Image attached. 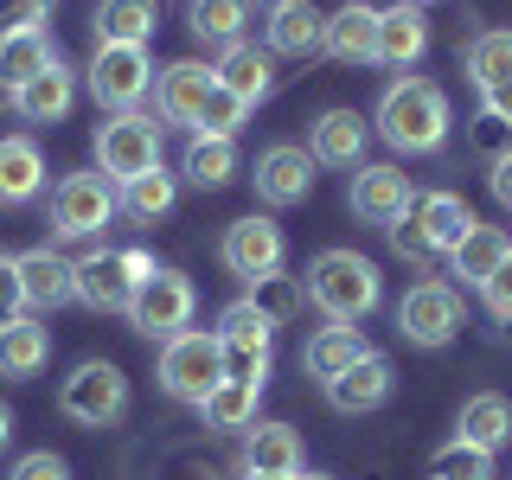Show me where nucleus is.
I'll use <instances>...</instances> for the list:
<instances>
[{"mask_svg":"<svg viewBox=\"0 0 512 480\" xmlns=\"http://www.w3.org/2000/svg\"><path fill=\"white\" fill-rule=\"evenodd\" d=\"M282 224L276 218H237V224H224V237H218V256H224V269H231L237 282H263V276H276L282 269Z\"/></svg>","mask_w":512,"mask_h":480,"instance_id":"9d476101","label":"nucleus"},{"mask_svg":"<svg viewBox=\"0 0 512 480\" xmlns=\"http://www.w3.org/2000/svg\"><path fill=\"white\" fill-rule=\"evenodd\" d=\"M365 141H372V128L359 109H327L308 135V154L314 167H365Z\"/></svg>","mask_w":512,"mask_h":480,"instance_id":"a211bd4d","label":"nucleus"},{"mask_svg":"<svg viewBox=\"0 0 512 480\" xmlns=\"http://www.w3.org/2000/svg\"><path fill=\"white\" fill-rule=\"evenodd\" d=\"M212 64H199V58H173L167 71L154 77V109H160V122H199V109H205V96H212Z\"/></svg>","mask_w":512,"mask_h":480,"instance_id":"ddd939ff","label":"nucleus"},{"mask_svg":"<svg viewBox=\"0 0 512 480\" xmlns=\"http://www.w3.org/2000/svg\"><path fill=\"white\" fill-rule=\"evenodd\" d=\"M7 480H71V461L52 455V448H32V455L13 461V474Z\"/></svg>","mask_w":512,"mask_h":480,"instance_id":"79ce46f5","label":"nucleus"},{"mask_svg":"<svg viewBox=\"0 0 512 480\" xmlns=\"http://www.w3.org/2000/svg\"><path fill=\"white\" fill-rule=\"evenodd\" d=\"M378 135L391 141L397 154H442L448 141V96L442 84H429V77H397L391 90L378 96Z\"/></svg>","mask_w":512,"mask_h":480,"instance_id":"f257e3e1","label":"nucleus"},{"mask_svg":"<svg viewBox=\"0 0 512 480\" xmlns=\"http://www.w3.org/2000/svg\"><path fill=\"white\" fill-rule=\"evenodd\" d=\"M480 109H487L493 122L512 128V77H506V84H493V90H480Z\"/></svg>","mask_w":512,"mask_h":480,"instance_id":"de8ad7c7","label":"nucleus"},{"mask_svg":"<svg viewBox=\"0 0 512 480\" xmlns=\"http://www.w3.org/2000/svg\"><path fill=\"white\" fill-rule=\"evenodd\" d=\"M320 52L340 58V64H378V7L346 0L340 13H327V39H320Z\"/></svg>","mask_w":512,"mask_h":480,"instance_id":"6ab92c4d","label":"nucleus"},{"mask_svg":"<svg viewBox=\"0 0 512 480\" xmlns=\"http://www.w3.org/2000/svg\"><path fill=\"white\" fill-rule=\"evenodd\" d=\"M455 442H468V448H500V442H512V404L500 391H474L468 404H461V416H455Z\"/></svg>","mask_w":512,"mask_h":480,"instance_id":"bb28decb","label":"nucleus"},{"mask_svg":"<svg viewBox=\"0 0 512 480\" xmlns=\"http://www.w3.org/2000/svg\"><path fill=\"white\" fill-rule=\"evenodd\" d=\"M410 218H416V231L429 237V250H455L461 237L474 231V212H468V199L461 192H423V199L410 205Z\"/></svg>","mask_w":512,"mask_h":480,"instance_id":"b1692460","label":"nucleus"},{"mask_svg":"<svg viewBox=\"0 0 512 480\" xmlns=\"http://www.w3.org/2000/svg\"><path fill=\"white\" fill-rule=\"evenodd\" d=\"M52 20V0H0V39H13V32H45Z\"/></svg>","mask_w":512,"mask_h":480,"instance_id":"a19ab883","label":"nucleus"},{"mask_svg":"<svg viewBox=\"0 0 512 480\" xmlns=\"http://www.w3.org/2000/svg\"><path fill=\"white\" fill-rule=\"evenodd\" d=\"M52 359V333L39 327V320H7L0 327V378H32L39 365Z\"/></svg>","mask_w":512,"mask_h":480,"instance_id":"c85d7f7f","label":"nucleus"},{"mask_svg":"<svg viewBox=\"0 0 512 480\" xmlns=\"http://www.w3.org/2000/svg\"><path fill=\"white\" fill-rule=\"evenodd\" d=\"M45 186V154L32 135H0V205H32Z\"/></svg>","mask_w":512,"mask_h":480,"instance_id":"5701e85b","label":"nucleus"},{"mask_svg":"<svg viewBox=\"0 0 512 480\" xmlns=\"http://www.w3.org/2000/svg\"><path fill=\"white\" fill-rule=\"evenodd\" d=\"M180 173H186V180L199 186V192L231 186V180H237V141H224V135H192V141H186Z\"/></svg>","mask_w":512,"mask_h":480,"instance_id":"7c9ffc66","label":"nucleus"},{"mask_svg":"<svg viewBox=\"0 0 512 480\" xmlns=\"http://www.w3.org/2000/svg\"><path fill=\"white\" fill-rule=\"evenodd\" d=\"M58 410L71 416V423H84V429H109V423H122V416H128V378H122V365H109V359H84L71 378L58 384Z\"/></svg>","mask_w":512,"mask_h":480,"instance_id":"39448f33","label":"nucleus"},{"mask_svg":"<svg viewBox=\"0 0 512 480\" xmlns=\"http://www.w3.org/2000/svg\"><path fill=\"white\" fill-rule=\"evenodd\" d=\"M250 301H256V308H263V314H269V320L282 327L288 314H301V308H308V288H301L295 276H282V269H276V276L250 282Z\"/></svg>","mask_w":512,"mask_h":480,"instance_id":"58836bf2","label":"nucleus"},{"mask_svg":"<svg viewBox=\"0 0 512 480\" xmlns=\"http://www.w3.org/2000/svg\"><path fill=\"white\" fill-rule=\"evenodd\" d=\"M250 122V103H237L231 90H218L205 96V109H199V122H192V135H224V141H237V128Z\"/></svg>","mask_w":512,"mask_h":480,"instance_id":"ea45409f","label":"nucleus"},{"mask_svg":"<svg viewBox=\"0 0 512 480\" xmlns=\"http://www.w3.org/2000/svg\"><path fill=\"white\" fill-rule=\"evenodd\" d=\"M391 250L404 256V263H429V256H436V250H429V237L416 231V218H404V224H391Z\"/></svg>","mask_w":512,"mask_h":480,"instance_id":"49530a36","label":"nucleus"},{"mask_svg":"<svg viewBox=\"0 0 512 480\" xmlns=\"http://www.w3.org/2000/svg\"><path fill=\"white\" fill-rule=\"evenodd\" d=\"M212 333L224 340V352H269V340H276V320H269V314L244 295V301H231V308L218 314Z\"/></svg>","mask_w":512,"mask_h":480,"instance_id":"72a5a7b5","label":"nucleus"},{"mask_svg":"<svg viewBox=\"0 0 512 480\" xmlns=\"http://www.w3.org/2000/svg\"><path fill=\"white\" fill-rule=\"evenodd\" d=\"M301 288H308V301L333 320V327H352V320H365L384 301L378 263L359 256V250H320L308 263V276H301Z\"/></svg>","mask_w":512,"mask_h":480,"instance_id":"f03ea898","label":"nucleus"},{"mask_svg":"<svg viewBox=\"0 0 512 480\" xmlns=\"http://www.w3.org/2000/svg\"><path fill=\"white\" fill-rule=\"evenodd\" d=\"M160 384H167V397H180V404L199 410L224 384V340L205 333V327H186V333H173V340H160Z\"/></svg>","mask_w":512,"mask_h":480,"instance_id":"7ed1b4c3","label":"nucleus"},{"mask_svg":"<svg viewBox=\"0 0 512 480\" xmlns=\"http://www.w3.org/2000/svg\"><path fill=\"white\" fill-rule=\"evenodd\" d=\"M212 77H218V90H231L237 103H250V109H256L269 90H276V58H269L263 45L237 39V45H224V52H218Z\"/></svg>","mask_w":512,"mask_h":480,"instance_id":"dca6fc26","label":"nucleus"},{"mask_svg":"<svg viewBox=\"0 0 512 480\" xmlns=\"http://www.w3.org/2000/svg\"><path fill=\"white\" fill-rule=\"evenodd\" d=\"M192 308H199L192 282L180 276V269L154 263V276H141V288H135V308H128V320H135V333H148V340H173V333L192 327Z\"/></svg>","mask_w":512,"mask_h":480,"instance_id":"423d86ee","label":"nucleus"},{"mask_svg":"<svg viewBox=\"0 0 512 480\" xmlns=\"http://www.w3.org/2000/svg\"><path fill=\"white\" fill-rule=\"evenodd\" d=\"M327 39V13H314V0H282L263 13V52L269 58H308Z\"/></svg>","mask_w":512,"mask_h":480,"instance_id":"4468645a","label":"nucleus"},{"mask_svg":"<svg viewBox=\"0 0 512 480\" xmlns=\"http://www.w3.org/2000/svg\"><path fill=\"white\" fill-rule=\"evenodd\" d=\"M365 352H372V340H365L359 327H320L308 346H301V372L320 378V384H333L346 372V365H359Z\"/></svg>","mask_w":512,"mask_h":480,"instance_id":"393cba45","label":"nucleus"},{"mask_svg":"<svg viewBox=\"0 0 512 480\" xmlns=\"http://www.w3.org/2000/svg\"><path fill=\"white\" fill-rule=\"evenodd\" d=\"M410 205H416L410 173H397V167H359L352 173V212H359L365 224L391 231V224L410 218Z\"/></svg>","mask_w":512,"mask_h":480,"instance_id":"f8f14e48","label":"nucleus"},{"mask_svg":"<svg viewBox=\"0 0 512 480\" xmlns=\"http://www.w3.org/2000/svg\"><path fill=\"white\" fill-rule=\"evenodd\" d=\"M154 167H160V122L154 116L122 109V116H109L96 128V173H103L109 186H128Z\"/></svg>","mask_w":512,"mask_h":480,"instance_id":"20e7f679","label":"nucleus"},{"mask_svg":"<svg viewBox=\"0 0 512 480\" xmlns=\"http://www.w3.org/2000/svg\"><path fill=\"white\" fill-rule=\"evenodd\" d=\"M506 250H512V237L500 231V224H474V231L461 237L455 250H448V263H455V276H461V282H474V288H480V282L493 276V269H500V256H506Z\"/></svg>","mask_w":512,"mask_h":480,"instance_id":"473e14b6","label":"nucleus"},{"mask_svg":"<svg viewBox=\"0 0 512 480\" xmlns=\"http://www.w3.org/2000/svg\"><path fill=\"white\" fill-rule=\"evenodd\" d=\"M397 333H404L410 346H448L461 333V295L448 282H416L404 301H397Z\"/></svg>","mask_w":512,"mask_h":480,"instance_id":"1a4fd4ad","label":"nucleus"},{"mask_svg":"<svg viewBox=\"0 0 512 480\" xmlns=\"http://www.w3.org/2000/svg\"><path fill=\"white\" fill-rule=\"evenodd\" d=\"M250 20H256L250 0H192V7H186V26H192L199 45H237Z\"/></svg>","mask_w":512,"mask_h":480,"instance_id":"2f4dec72","label":"nucleus"},{"mask_svg":"<svg viewBox=\"0 0 512 480\" xmlns=\"http://www.w3.org/2000/svg\"><path fill=\"white\" fill-rule=\"evenodd\" d=\"M26 314V288H20V256H0V327Z\"/></svg>","mask_w":512,"mask_h":480,"instance_id":"c03bdc74","label":"nucleus"},{"mask_svg":"<svg viewBox=\"0 0 512 480\" xmlns=\"http://www.w3.org/2000/svg\"><path fill=\"white\" fill-rule=\"evenodd\" d=\"M116 212H122V199L103 173H64L52 192V231L58 237H96L116 224Z\"/></svg>","mask_w":512,"mask_h":480,"instance_id":"6e6552de","label":"nucleus"},{"mask_svg":"<svg viewBox=\"0 0 512 480\" xmlns=\"http://www.w3.org/2000/svg\"><path fill=\"white\" fill-rule=\"evenodd\" d=\"M295 480H333V474H295Z\"/></svg>","mask_w":512,"mask_h":480,"instance_id":"864d4df0","label":"nucleus"},{"mask_svg":"<svg viewBox=\"0 0 512 480\" xmlns=\"http://www.w3.org/2000/svg\"><path fill=\"white\" fill-rule=\"evenodd\" d=\"M256 404H263V384H231V378H224L218 391L199 404V416H205V429H250Z\"/></svg>","mask_w":512,"mask_h":480,"instance_id":"f704fd0d","label":"nucleus"},{"mask_svg":"<svg viewBox=\"0 0 512 480\" xmlns=\"http://www.w3.org/2000/svg\"><path fill=\"white\" fill-rule=\"evenodd\" d=\"M423 52H429V20H423V7H410V0L384 7V13H378V64L410 71Z\"/></svg>","mask_w":512,"mask_h":480,"instance_id":"4be33fe9","label":"nucleus"},{"mask_svg":"<svg viewBox=\"0 0 512 480\" xmlns=\"http://www.w3.org/2000/svg\"><path fill=\"white\" fill-rule=\"evenodd\" d=\"M52 64H58V45L45 32H13V39H0V90L13 96L39 71H52Z\"/></svg>","mask_w":512,"mask_h":480,"instance_id":"c756f323","label":"nucleus"},{"mask_svg":"<svg viewBox=\"0 0 512 480\" xmlns=\"http://www.w3.org/2000/svg\"><path fill=\"white\" fill-rule=\"evenodd\" d=\"M250 180H256V199L263 205H301L314 192V154L295 148V141H276V148L256 154Z\"/></svg>","mask_w":512,"mask_h":480,"instance_id":"9b49d317","label":"nucleus"},{"mask_svg":"<svg viewBox=\"0 0 512 480\" xmlns=\"http://www.w3.org/2000/svg\"><path fill=\"white\" fill-rule=\"evenodd\" d=\"M429 480H493V455L468 442H448L429 455Z\"/></svg>","mask_w":512,"mask_h":480,"instance_id":"4c0bfd02","label":"nucleus"},{"mask_svg":"<svg viewBox=\"0 0 512 480\" xmlns=\"http://www.w3.org/2000/svg\"><path fill=\"white\" fill-rule=\"evenodd\" d=\"M135 276H128V263H122V250H96L77 263V301L96 314H128L135 308Z\"/></svg>","mask_w":512,"mask_h":480,"instance_id":"2eb2a0df","label":"nucleus"},{"mask_svg":"<svg viewBox=\"0 0 512 480\" xmlns=\"http://www.w3.org/2000/svg\"><path fill=\"white\" fill-rule=\"evenodd\" d=\"M7 442H13V410L0 404V448H7Z\"/></svg>","mask_w":512,"mask_h":480,"instance_id":"8fccbe9b","label":"nucleus"},{"mask_svg":"<svg viewBox=\"0 0 512 480\" xmlns=\"http://www.w3.org/2000/svg\"><path fill=\"white\" fill-rule=\"evenodd\" d=\"M487 186H493V199H500V205H512V148H506V154H493Z\"/></svg>","mask_w":512,"mask_h":480,"instance_id":"09e8293b","label":"nucleus"},{"mask_svg":"<svg viewBox=\"0 0 512 480\" xmlns=\"http://www.w3.org/2000/svg\"><path fill=\"white\" fill-rule=\"evenodd\" d=\"M244 480H295V474H244Z\"/></svg>","mask_w":512,"mask_h":480,"instance_id":"3c124183","label":"nucleus"},{"mask_svg":"<svg viewBox=\"0 0 512 480\" xmlns=\"http://www.w3.org/2000/svg\"><path fill=\"white\" fill-rule=\"evenodd\" d=\"M250 7H256V13H269V7H282V0H250Z\"/></svg>","mask_w":512,"mask_h":480,"instance_id":"603ef678","label":"nucleus"},{"mask_svg":"<svg viewBox=\"0 0 512 480\" xmlns=\"http://www.w3.org/2000/svg\"><path fill=\"white\" fill-rule=\"evenodd\" d=\"M391 384H397L391 359H384V352H365L359 365H346V372L327 384V404L340 416H365V410H378L384 397H391Z\"/></svg>","mask_w":512,"mask_h":480,"instance_id":"f3484780","label":"nucleus"},{"mask_svg":"<svg viewBox=\"0 0 512 480\" xmlns=\"http://www.w3.org/2000/svg\"><path fill=\"white\" fill-rule=\"evenodd\" d=\"M512 77V32H474L468 45V84L474 90H493Z\"/></svg>","mask_w":512,"mask_h":480,"instance_id":"e433bc0d","label":"nucleus"},{"mask_svg":"<svg viewBox=\"0 0 512 480\" xmlns=\"http://www.w3.org/2000/svg\"><path fill=\"white\" fill-rule=\"evenodd\" d=\"M20 288H26V308H64V301H77V263H64L52 244L26 250L20 256Z\"/></svg>","mask_w":512,"mask_h":480,"instance_id":"aec40b11","label":"nucleus"},{"mask_svg":"<svg viewBox=\"0 0 512 480\" xmlns=\"http://www.w3.org/2000/svg\"><path fill=\"white\" fill-rule=\"evenodd\" d=\"M116 199H122V212H128V218H148V224H154V218H167V212H173L180 186H173V173H167V167H154V173H141V180H128Z\"/></svg>","mask_w":512,"mask_h":480,"instance_id":"c9c22d12","label":"nucleus"},{"mask_svg":"<svg viewBox=\"0 0 512 480\" xmlns=\"http://www.w3.org/2000/svg\"><path fill=\"white\" fill-rule=\"evenodd\" d=\"M410 7H423V0H410Z\"/></svg>","mask_w":512,"mask_h":480,"instance_id":"5fc2aeb1","label":"nucleus"},{"mask_svg":"<svg viewBox=\"0 0 512 480\" xmlns=\"http://www.w3.org/2000/svg\"><path fill=\"white\" fill-rule=\"evenodd\" d=\"M90 26H96V45H148L160 13H154V0H103L90 13Z\"/></svg>","mask_w":512,"mask_h":480,"instance_id":"cd10ccee","label":"nucleus"},{"mask_svg":"<svg viewBox=\"0 0 512 480\" xmlns=\"http://www.w3.org/2000/svg\"><path fill=\"white\" fill-rule=\"evenodd\" d=\"M154 90V58L148 45H96L90 52V96L103 109H141V96Z\"/></svg>","mask_w":512,"mask_h":480,"instance_id":"0eeeda50","label":"nucleus"},{"mask_svg":"<svg viewBox=\"0 0 512 480\" xmlns=\"http://www.w3.org/2000/svg\"><path fill=\"white\" fill-rule=\"evenodd\" d=\"M7 103H13V116H20V122H64V116H71V103H77V77H71V64L58 58L52 71H39L32 84H20V90L7 96Z\"/></svg>","mask_w":512,"mask_h":480,"instance_id":"412c9836","label":"nucleus"},{"mask_svg":"<svg viewBox=\"0 0 512 480\" xmlns=\"http://www.w3.org/2000/svg\"><path fill=\"white\" fill-rule=\"evenodd\" d=\"M224 378L231 384H269V352H224Z\"/></svg>","mask_w":512,"mask_h":480,"instance_id":"a18cd8bd","label":"nucleus"},{"mask_svg":"<svg viewBox=\"0 0 512 480\" xmlns=\"http://www.w3.org/2000/svg\"><path fill=\"white\" fill-rule=\"evenodd\" d=\"M480 301H487V314H493V320H512V250L500 256V269L480 282Z\"/></svg>","mask_w":512,"mask_h":480,"instance_id":"37998d69","label":"nucleus"},{"mask_svg":"<svg viewBox=\"0 0 512 480\" xmlns=\"http://www.w3.org/2000/svg\"><path fill=\"white\" fill-rule=\"evenodd\" d=\"M244 474H301V436L288 423L244 429Z\"/></svg>","mask_w":512,"mask_h":480,"instance_id":"a878e982","label":"nucleus"}]
</instances>
